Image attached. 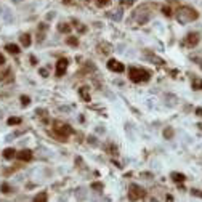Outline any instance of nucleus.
Masks as SVG:
<instances>
[{
    "mask_svg": "<svg viewBox=\"0 0 202 202\" xmlns=\"http://www.w3.org/2000/svg\"><path fill=\"white\" fill-rule=\"evenodd\" d=\"M186 43L189 47H196L199 43V34L197 32H189L186 35Z\"/></svg>",
    "mask_w": 202,
    "mask_h": 202,
    "instance_id": "obj_8",
    "label": "nucleus"
},
{
    "mask_svg": "<svg viewBox=\"0 0 202 202\" xmlns=\"http://www.w3.org/2000/svg\"><path fill=\"white\" fill-rule=\"evenodd\" d=\"M173 199H172V196H168V197H167V202H172Z\"/></svg>",
    "mask_w": 202,
    "mask_h": 202,
    "instance_id": "obj_33",
    "label": "nucleus"
},
{
    "mask_svg": "<svg viewBox=\"0 0 202 202\" xmlns=\"http://www.w3.org/2000/svg\"><path fill=\"white\" fill-rule=\"evenodd\" d=\"M19 40H21V45L22 47H31V35L29 34H22V35L19 37Z\"/></svg>",
    "mask_w": 202,
    "mask_h": 202,
    "instance_id": "obj_11",
    "label": "nucleus"
},
{
    "mask_svg": "<svg viewBox=\"0 0 202 202\" xmlns=\"http://www.w3.org/2000/svg\"><path fill=\"white\" fill-rule=\"evenodd\" d=\"M88 140H90V143H92V144L96 143V141H95V136H88Z\"/></svg>",
    "mask_w": 202,
    "mask_h": 202,
    "instance_id": "obj_32",
    "label": "nucleus"
},
{
    "mask_svg": "<svg viewBox=\"0 0 202 202\" xmlns=\"http://www.w3.org/2000/svg\"><path fill=\"white\" fill-rule=\"evenodd\" d=\"M193 88L194 90H202V80L200 79H194L193 80Z\"/></svg>",
    "mask_w": 202,
    "mask_h": 202,
    "instance_id": "obj_19",
    "label": "nucleus"
},
{
    "mask_svg": "<svg viewBox=\"0 0 202 202\" xmlns=\"http://www.w3.org/2000/svg\"><path fill=\"white\" fill-rule=\"evenodd\" d=\"M162 13H164L165 16H172V10H170V7H162Z\"/></svg>",
    "mask_w": 202,
    "mask_h": 202,
    "instance_id": "obj_22",
    "label": "nucleus"
},
{
    "mask_svg": "<svg viewBox=\"0 0 202 202\" xmlns=\"http://www.w3.org/2000/svg\"><path fill=\"white\" fill-rule=\"evenodd\" d=\"M120 3L123 5V7H125V5H127V7H130V5H133V0H120Z\"/></svg>",
    "mask_w": 202,
    "mask_h": 202,
    "instance_id": "obj_23",
    "label": "nucleus"
},
{
    "mask_svg": "<svg viewBox=\"0 0 202 202\" xmlns=\"http://www.w3.org/2000/svg\"><path fill=\"white\" fill-rule=\"evenodd\" d=\"M63 3H66V5H71V3H74V0H63Z\"/></svg>",
    "mask_w": 202,
    "mask_h": 202,
    "instance_id": "obj_31",
    "label": "nucleus"
},
{
    "mask_svg": "<svg viewBox=\"0 0 202 202\" xmlns=\"http://www.w3.org/2000/svg\"><path fill=\"white\" fill-rule=\"evenodd\" d=\"M173 135H175V130H173L172 127H167L165 130H164V138H165V140H172Z\"/></svg>",
    "mask_w": 202,
    "mask_h": 202,
    "instance_id": "obj_16",
    "label": "nucleus"
},
{
    "mask_svg": "<svg viewBox=\"0 0 202 202\" xmlns=\"http://www.w3.org/2000/svg\"><path fill=\"white\" fill-rule=\"evenodd\" d=\"M170 177H172V180H173L175 183H183L184 180H186V177H184L183 173H178V172H173Z\"/></svg>",
    "mask_w": 202,
    "mask_h": 202,
    "instance_id": "obj_10",
    "label": "nucleus"
},
{
    "mask_svg": "<svg viewBox=\"0 0 202 202\" xmlns=\"http://www.w3.org/2000/svg\"><path fill=\"white\" fill-rule=\"evenodd\" d=\"M79 95L83 98V101H90V93H88V87H80L79 88Z\"/></svg>",
    "mask_w": 202,
    "mask_h": 202,
    "instance_id": "obj_13",
    "label": "nucleus"
},
{
    "mask_svg": "<svg viewBox=\"0 0 202 202\" xmlns=\"http://www.w3.org/2000/svg\"><path fill=\"white\" fill-rule=\"evenodd\" d=\"M7 122H8V125H19V123H21V117H10Z\"/></svg>",
    "mask_w": 202,
    "mask_h": 202,
    "instance_id": "obj_17",
    "label": "nucleus"
},
{
    "mask_svg": "<svg viewBox=\"0 0 202 202\" xmlns=\"http://www.w3.org/2000/svg\"><path fill=\"white\" fill-rule=\"evenodd\" d=\"M53 132H55L56 136H58L59 140H63V141H66V138L69 136L71 133H74V130L71 128V125L63 123V122H59V120H55V123H53Z\"/></svg>",
    "mask_w": 202,
    "mask_h": 202,
    "instance_id": "obj_2",
    "label": "nucleus"
},
{
    "mask_svg": "<svg viewBox=\"0 0 202 202\" xmlns=\"http://www.w3.org/2000/svg\"><path fill=\"white\" fill-rule=\"evenodd\" d=\"M177 18L180 22H189V21H194V19H197L199 18V13L196 11L194 8H189V7H181L178 10V13H177Z\"/></svg>",
    "mask_w": 202,
    "mask_h": 202,
    "instance_id": "obj_1",
    "label": "nucleus"
},
{
    "mask_svg": "<svg viewBox=\"0 0 202 202\" xmlns=\"http://www.w3.org/2000/svg\"><path fill=\"white\" fill-rule=\"evenodd\" d=\"M191 194H194V196H197V197H202V193L197 189H191Z\"/></svg>",
    "mask_w": 202,
    "mask_h": 202,
    "instance_id": "obj_26",
    "label": "nucleus"
},
{
    "mask_svg": "<svg viewBox=\"0 0 202 202\" xmlns=\"http://www.w3.org/2000/svg\"><path fill=\"white\" fill-rule=\"evenodd\" d=\"M40 74H42V77H47V76H48V71L45 69V67H42V69H40Z\"/></svg>",
    "mask_w": 202,
    "mask_h": 202,
    "instance_id": "obj_27",
    "label": "nucleus"
},
{
    "mask_svg": "<svg viewBox=\"0 0 202 202\" xmlns=\"http://www.w3.org/2000/svg\"><path fill=\"white\" fill-rule=\"evenodd\" d=\"M34 202H47V193H45V191H40V193L34 197Z\"/></svg>",
    "mask_w": 202,
    "mask_h": 202,
    "instance_id": "obj_14",
    "label": "nucleus"
},
{
    "mask_svg": "<svg viewBox=\"0 0 202 202\" xmlns=\"http://www.w3.org/2000/svg\"><path fill=\"white\" fill-rule=\"evenodd\" d=\"M5 50H7L8 53H11V55H19V52H21L19 47H18V45H15V43H8L7 47H5Z\"/></svg>",
    "mask_w": 202,
    "mask_h": 202,
    "instance_id": "obj_9",
    "label": "nucleus"
},
{
    "mask_svg": "<svg viewBox=\"0 0 202 202\" xmlns=\"http://www.w3.org/2000/svg\"><path fill=\"white\" fill-rule=\"evenodd\" d=\"M128 77H130V80L135 82V83L148 82L149 80V72L146 69H140V67H130V69H128Z\"/></svg>",
    "mask_w": 202,
    "mask_h": 202,
    "instance_id": "obj_3",
    "label": "nucleus"
},
{
    "mask_svg": "<svg viewBox=\"0 0 202 202\" xmlns=\"http://www.w3.org/2000/svg\"><path fill=\"white\" fill-rule=\"evenodd\" d=\"M0 191H2L3 194H10L11 193V186H10L8 183H3L2 186H0Z\"/></svg>",
    "mask_w": 202,
    "mask_h": 202,
    "instance_id": "obj_18",
    "label": "nucleus"
},
{
    "mask_svg": "<svg viewBox=\"0 0 202 202\" xmlns=\"http://www.w3.org/2000/svg\"><path fill=\"white\" fill-rule=\"evenodd\" d=\"M15 156H16V151H15L13 148H7V149L3 151V159H7V160L13 159Z\"/></svg>",
    "mask_w": 202,
    "mask_h": 202,
    "instance_id": "obj_12",
    "label": "nucleus"
},
{
    "mask_svg": "<svg viewBox=\"0 0 202 202\" xmlns=\"http://www.w3.org/2000/svg\"><path fill=\"white\" fill-rule=\"evenodd\" d=\"M96 3L99 5V7H106V5L109 3V0H96Z\"/></svg>",
    "mask_w": 202,
    "mask_h": 202,
    "instance_id": "obj_24",
    "label": "nucleus"
},
{
    "mask_svg": "<svg viewBox=\"0 0 202 202\" xmlns=\"http://www.w3.org/2000/svg\"><path fill=\"white\" fill-rule=\"evenodd\" d=\"M2 64H5V56L0 53V66H2Z\"/></svg>",
    "mask_w": 202,
    "mask_h": 202,
    "instance_id": "obj_28",
    "label": "nucleus"
},
{
    "mask_svg": "<svg viewBox=\"0 0 202 202\" xmlns=\"http://www.w3.org/2000/svg\"><path fill=\"white\" fill-rule=\"evenodd\" d=\"M196 114L202 117V108H197V109H196Z\"/></svg>",
    "mask_w": 202,
    "mask_h": 202,
    "instance_id": "obj_29",
    "label": "nucleus"
},
{
    "mask_svg": "<svg viewBox=\"0 0 202 202\" xmlns=\"http://www.w3.org/2000/svg\"><path fill=\"white\" fill-rule=\"evenodd\" d=\"M67 64H69V61H67L66 58L58 59V63H56V76H58V77L64 76V72L67 69Z\"/></svg>",
    "mask_w": 202,
    "mask_h": 202,
    "instance_id": "obj_5",
    "label": "nucleus"
},
{
    "mask_svg": "<svg viewBox=\"0 0 202 202\" xmlns=\"http://www.w3.org/2000/svg\"><path fill=\"white\" fill-rule=\"evenodd\" d=\"M197 127H199V128H200V130H202V123H199V125H197Z\"/></svg>",
    "mask_w": 202,
    "mask_h": 202,
    "instance_id": "obj_34",
    "label": "nucleus"
},
{
    "mask_svg": "<svg viewBox=\"0 0 202 202\" xmlns=\"http://www.w3.org/2000/svg\"><path fill=\"white\" fill-rule=\"evenodd\" d=\"M29 103H31V98L27 96V95H22L21 96V104L22 106H29Z\"/></svg>",
    "mask_w": 202,
    "mask_h": 202,
    "instance_id": "obj_20",
    "label": "nucleus"
},
{
    "mask_svg": "<svg viewBox=\"0 0 202 202\" xmlns=\"http://www.w3.org/2000/svg\"><path fill=\"white\" fill-rule=\"evenodd\" d=\"M92 188L93 189H103V184L101 183H92Z\"/></svg>",
    "mask_w": 202,
    "mask_h": 202,
    "instance_id": "obj_25",
    "label": "nucleus"
},
{
    "mask_svg": "<svg viewBox=\"0 0 202 202\" xmlns=\"http://www.w3.org/2000/svg\"><path fill=\"white\" fill-rule=\"evenodd\" d=\"M146 196V191L138 186V184H130V188H128V199L130 200H140L143 199Z\"/></svg>",
    "mask_w": 202,
    "mask_h": 202,
    "instance_id": "obj_4",
    "label": "nucleus"
},
{
    "mask_svg": "<svg viewBox=\"0 0 202 202\" xmlns=\"http://www.w3.org/2000/svg\"><path fill=\"white\" fill-rule=\"evenodd\" d=\"M31 64H37V61H35V56H31Z\"/></svg>",
    "mask_w": 202,
    "mask_h": 202,
    "instance_id": "obj_30",
    "label": "nucleus"
},
{
    "mask_svg": "<svg viewBox=\"0 0 202 202\" xmlns=\"http://www.w3.org/2000/svg\"><path fill=\"white\" fill-rule=\"evenodd\" d=\"M15 2H19V0H15Z\"/></svg>",
    "mask_w": 202,
    "mask_h": 202,
    "instance_id": "obj_35",
    "label": "nucleus"
},
{
    "mask_svg": "<svg viewBox=\"0 0 202 202\" xmlns=\"http://www.w3.org/2000/svg\"><path fill=\"white\" fill-rule=\"evenodd\" d=\"M67 43L72 45V47H77V45H79V40H77L76 37H69V39H67Z\"/></svg>",
    "mask_w": 202,
    "mask_h": 202,
    "instance_id": "obj_21",
    "label": "nucleus"
},
{
    "mask_svg": "<svg viewBox=\"0 0 202 202\" xmlns=\"http://www.w3.org/2000/svg\"><path fill=\"white\" fill-rule=\"evenodd\" d=\"M16 157H18L19 160H22V162H29L32 159V151L31 149H22V151H19V153H16Z\"/></svg>",
    "mask_w": 202,
    "mask_h": 202,
    "instance_id": "obj_7",
    "label": "nucleus"
},
{
    "mask_svg": "<svg viewBox=\"0 0 202 202\" xmlns=\"http://www.w3.org/2000/svg\"><path fill=\"white\" fill-rule=\"evenodd\" d=\"M108 69L114 71V72H123L125 71V66H123L122 63H119L117 59H109L108 61Z\"/></svg>",
    "mask_w": 202,
    "mask_h": 202,
    "instance_id": "obj_6",
    "label": "nucleus"
},
{
    "mask_svg": "<svg viewBox=\"0 0 202 202\" xmlns=\"http://www.w3.org/2000/svg\"><path fill=\"white\" fill-rule=\"evenodd\" d=\"M58 31L67 34V32H71V26L67 24V22H59V24H58Z\"/></svg>",
    "mask_w": 202,
    "mask_h": 202,
    "instance_id": "obj_15",
    "label": "nucleus"
}]
</instances>
